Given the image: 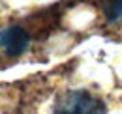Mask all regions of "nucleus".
I'll return each instance as SVG.
<instances>
[{
	"instance_id": "1",
	"label": "nucleus",
	"mask_w": 122,
	"mask_h": 114,
	"mask_svg": "<svg viewBox=\"0 0 122 114\" xmlns=\"http://www.w3.org/2000/svg\"><path fill=\"white\" fill-rule=\"evenodd\" d=\"M55 114H107V112L105 105L98 97L90 95L88 92H70L58 101Z\"/></svg>"
},
{
	"instance_id": "2",
	"label": "nucleus",
	"mask_w": 122,
	"mask_h": 114,
	"mask_svg": "<svg viewBox=\"0 0 122 114\" xmlns=\"http://www.w3.org/2000/svg\"><path fill=\"white\" fill-rule=\"evenodd\" d=\"M2 51L6 56H19L28 47V34L19 24H11L2 30Z\"/></svg>"
},
{
	"instance_id": "3",
	"label": "nucleus",
	"mask_w": 122,
	"mask_h": 114,
	"mask_svg": "<svg viewBox=\"0 0 122 114\" xmlns=\"http://www.w3.org/2000/svg\"><path fill=\"white\" fill-rule=\"evenodd\" d=\"M103 13L109 23L122 19V0H103Z\"/></svg>"
}]
</instances>
